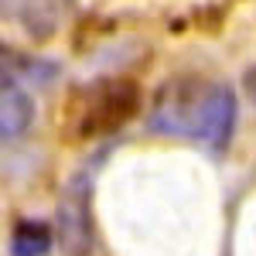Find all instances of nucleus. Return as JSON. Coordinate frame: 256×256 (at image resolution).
I'll list each match as a JSON object with an SVG mask.
<instances>
[{"label": "nucleus", "mask_w": 256, "mask_h": 256, "mask_svg": "<svg viewBox=\"0 0 256 256\" xmlns=\"http://www.w3.org/2000/svg\"><path fill=\"white\" fill-rule=\"evenodd\" d=\"M154 123L168 134H184L198 144L222 147L232 134V123H236V92L222 82L174 86L171 99H164L158 106Z\"/></svg>", "instance_id": "nucleus-1"}, {"label": "nucleus", "mask_w": 256, "mask_h": 256, "mask_svg": "<svg viewBox=\"0 0 256 256\" xmlns=\"http://www.w3.org/2000/svg\"><path fill=\"white\" fill-rule=\"evenodd\" d=\"M134 106H137V89H134V82H123V79L99 82V86H92V89L86 92L79 130L92 137V134H102V130L123 126L126 116L134 113Z\"/></svg>", "instance_id": "nucleus-2"}, {"label": "nucleus", "mask_w": 256, "mask_h": 256, "mask_svg": "<svg viewBox=\"0 0 256 256\" xmlns=\"http://www.w3.org/2000/svg\"><path fill=\"white\" fill-rule=\"evenodd\" d=\"M58 246L65 250V256H89L92 250L89 192L82 181H72L58 202Z\"/></svg>", "instance_id": "nucleus-3"}, {"label": "nucleus", "mask_w": 256, "mask_h": 256, "mask_svg": "<svg viewBox=\"0 0 256 256\" xmlns=\"http://www.w3.org/2000/svg\"><path fill=\"white\" fill-rule=\"evenodd\" d=\"M76 0H0V18L18 20L31 38H55L62 24L72 18Z\"/></svg>", "instance_id": "nucleus-4"}, {"label": "nucleus", "mask_w": 256, "mask_h": 256, "mask_svg": "<svg viewBox=\"0 0 256 256\" xmlns=\"http://www.w3.org/2000/svg\"><path fill=\"white\" fill-rule=\"evenodd\" d=\"M34 120V106L31 99L18 92V89H7L0 92V137H20Z\"/></svg>", "instance_id": "nucleus-5"}, {"label": "nucleus", "mask_w": 256, "mask_h": 256, "mask_svg": "<svg viewBox=\"0 0 256 256\" xmlns=\"http://www.w3.org/2000/svg\"><path fill=\"white\" fill-rule=\"evenodd\" d=\"M52 250V229L44 222L24 218L14 229V256H44Z\"/></svg>", "instance_id": "nucleus-6"}, {"label": "nucleus", "mask_w": 256, "mask_h": 256, "mask_svg": "<svg viewBox=\"0 0 256 256\" xmlns=\"http://www.w3.org/2000/svg\"><path fill=\"white\" fill-rule=\"evenodd\" d=\"M14 76H18V68H14V52H10L7 44H0V92L14 89Z\"/></svg>", "instance_id": "nucleus-7"}]
</instances>
